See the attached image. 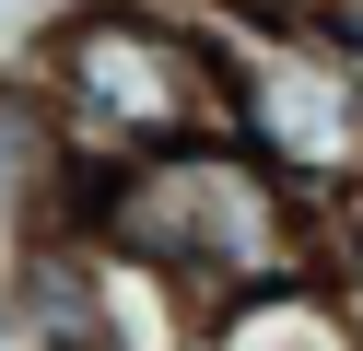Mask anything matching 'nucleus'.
Listing matches in <instances>:
<instances>
[{
  "label": "nucleus",
  "mask_w": 363,
  "mask_h": 351,
  "mask_svg": "<svg viewBox=\"0 0 363 351\" xmlns=\"http://www.w3.org/2000/svg\"><path fill=\"white\" fill-rule=\"evenodd\" d=\"M223 35V140L269 164L305 211L363 199V70L305 35V0H199Z\"/></svg>",
  "instance_id": "7ed1b4c3"
},
{
  "label": "nucleus",
  "mask_w": 363,
  "mask_h": 351,
  "mask_svg": "<svg viewBox=\"0 0 363 351\" xmlns=\"http://www.w3.org/2000/svg\"><path fill=\"white\" fill-rule=\"evenodd\" d=\"M0 293H12V340H24V351H118L106 246H94L82 223L24 234V246H12V269H0Z\"/></svg>",
  "instance_id": "20e7f679"
},
{
  "label": "nucleus",
  "mask_w": 363,
  "mask_h": 351,
  "mask_svg": "<svg viewBox=\"0 0 363 351\" xmlns=\"http://www.w3.org/2000/svg\"><path fill=\"white\" fill-rule=\"evenodd\" d=\"M71 223L94 246L164 269L199 316H235V304H269V293H305V281L340 269L328 246V211H305L281 176H269L246 140H176V152H141L118 176H82Z\"/></svg>",
  "instance_id": "f257e3e1"
},
{
  "label": "nucleus",
  "mask_w": 363,
  "mask_h": 351,
  "mask_svg": "<svg viewBox=\"0 0 363 351\" xmlns=\"http://www.w3.org/2000/svg\"><path fill=\"white\" fill-rule=\"evenodd\" d=\"M24 82L71 176H118L141 152L223 129V35L199 0H71V12H48Z\"/></svg>",
  "instance_id": "f03ea898"
},
{
  "label": "nucleus",
  "mask_w": 363,
  "mask_h": 351,
  "mask_svg": "<svg viewBox=\"0 0 363 351\" xmlns=\"http://www.w3.org/2000/svg\"><path fill=\"white\" fill-rule=\"evenodd\" d=\"M305 35H328L340 59L363 70V0H305Z\"/></svg>",
  "instance_id": "39448f33"
},
{
  "label": "nucleus",
  "mask_w": 363,
  "mask_h": 351,
  "mask_svg": "<svg viewBox=\"0 0 363 351\" xmlns=\"http://www.w3.org/2000/svg\"><path fill=\"white\" fill-rule=\"evenodd\" d=\"M328 293H340V316H352V351H363V257H340V269H328Z\"/></svg>",
  "instance_id": "423d86ee"
},
{
  "label": "nucleus",
  "mask_w": 363,
  "mask_h": 351,
  "mask_svg": "<svg viewBox=\"0 0 363 351\" xmlns=\"http://www.w3.org/2000/svg\"><path fill=\"white\" fill-rule=\"evenodd\" d=\"M0 351H12V293H0Z\"/></svg>",
  "instance_id": "0eeeda50"
}]
</instances>
